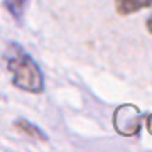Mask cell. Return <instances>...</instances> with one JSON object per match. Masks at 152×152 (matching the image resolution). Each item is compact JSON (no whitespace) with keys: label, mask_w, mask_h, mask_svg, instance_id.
Segmentation results:
<instances>
[{"label":"cell","mask_w":152,"mask_h":152,"mask_svg":"<svg viewBox=\"0 0 152 152\" xmlns=\"http://www.w3.org/2000/svg\"><path fill=\"white\" fill-rule=\"evenodd\" d=\"M4 58H5L7 69L12 75V85L17 90L32 95H41L44 91L46 81H44L42 69L20 44L9 42Z\"/></svg>","instance_id":"6da1fadb"},{"label":"cell","mask_w":152,"mask_h":152,"mask_svg":"<svg viewBox=\"0 0 152 152\" xmlns=\"http://www.w3.org/2000/svg\"><path fill=\"white\" fill-rule=\"evenodd\" d=\"M14 129H15L19 134L26 137H31V139H36L39 142H48L49 137L48 134L42 130V129H39L36 124H32L31 120H26V118H17L14 122Z\"/></svg>","instance_id":"7a4b0ae2"},{"label":"cell","mask_w":152,"mask_h":152,"mask_svg":"<svg viewBox=\"0 0 152 152\" xmlns=\"http://www.w3.org/2000/svg\"><path fill=\"white\" fill-rule=\"evenodd\" d=\"M152 5V0H115V10L118 15H132Z\"/></svg>","instance_id":"3957f363"},{"label":"cell","mask_w":152,"mask_h":152,"mask_svg":"<svg viewBox=\"0 0 152 152\" xmlns=\"http://www.w3.org/2000/svg\"><path fill=\"white\" fill-rule=\"evenodd\" d=\"M27 4H29V0H4V9L10 14V17L19 26H22Z\"/></svg>","instance_id":"277c9868"},{"label":"cell","mask_w":152,"mask_h":152,"mask_svg":"<svg viewBox=\"0 0 152 152\" xmlns=\"http://www.w3.org/2000/svg\"><path fill=\"white\" fill-rule=\"evenodd\" d=\"M145 27H147V32H149V34H152V15H151V17H149V19L145 20Z\"/></svg>","instance_id":"5b68a950"}]
</instances>
